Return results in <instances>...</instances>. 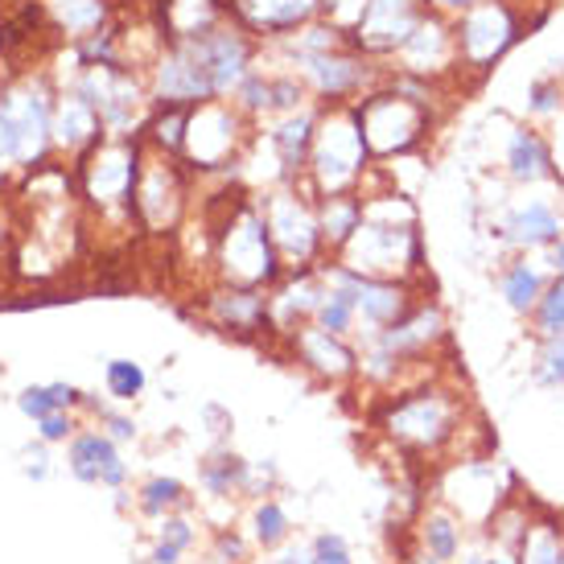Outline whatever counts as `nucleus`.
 I'll return each mask as SVG.
<instances>
[{
    "label": "nucleus",
    "mask_w": 564,
    "mask_h": 564,
    "mask_svg": "<svg viewBox=\"0 0 564 564\" xmlns=\"http://www.w3.org/2000/svg\"><path fill=\"white\" fill-rule=\"evenodd\" d=\"M338 264L376 281H404L408 272H416L424 264L416 206L400 194H362V223L343 243Z\"/></svg>",
    "instance_id": "f257e3e1"
},
{
    "label": "nucleus",
    "mask_w": 564,
    "mask_h": 564,
    "mask_svg": "<svg viewBox=\"0 0 564 564\" xmlns=\"http://www.w3.org/2000/svg\"><path fill=\"white\" fill-rule=\"evenodd\" d=\"M141 158H144L141 137H104L83 158L70 161L75 194H79V206L91 219L137 227L132 223V198H137Z\"/></svg>",
    "instance_id": "f03ea898"
},
{
    "label": "nucleus",
    "mask_w": 564,
    "mask_h": 564,
    "mask_svg": "<svg viewBox=\"0 0 564 564\" xmlns=\"http://www.w3.org/2000/svg\"><path fill=\"white\" fill-rule=\"evenodd\" d=\"M215 248L210 260L219 264L223 284H243V289H272L284 276V264L276 256V243L268 236V223L260 215V203L239 189V198L227 206L223 223H215Z\"/></svg>",
    "instance_id": "7ed1b4c3"
},
{
    "label": "nucleus",
    "mask_w": 564,
    "mask_h": 564,
    "mask_svg": "<svg viewBox=\"0 0 564 564\" xmlns=\"http://www.w3.org/2000/svg\"><path fill=\"white\" fill-rule=\"evenodd\" d=\"M367 165H371V153L362 144L355 104H334V108L317 111L314 149H310V165H305V177H301L305 186L314 189V198L359 189Z\"/></svg>",
    "instance_id": "20e7f679"
},
{
    "label": "nucleus",
    "mask_w": 564,
    "mask_h": 564,
    "mask_svg": "<svg viewBox=\"0 0 564 564\" xmlns=\"http://www.w3.org/2000/svg\"><path fill=\"white\" fill-rule=\"evenodd\" d=\"M355 120L371 158H400L408 149H416L433 124L429 104L412 99L395 83H379L371 91H362L355 99Z\"/></svg>",
    "instance_id": "39448f33"
},
{
    "label": "nucleus",
    "mask_w": 564,
    "mask_h": 564,
    "mask_svg": "<svg viewBox=\"0 0 564 564\" xmlns=\"http://www.w3.org/2000/svg\"><path fill=\"white\" fill-rule=\"evenodd\" d=\"M251 141V120L231 104V99H210L189 108L186 137L177 158L189 173H219L227 165H239L243 144Z\"/></svg>",
    "instance_id": "423d86ee"
},
{
    "label": "nucleus",
    "mask_w": 564,
    "mask_h": 564,
    "mask_svg": "<svg viewBox=\"0 0 564 564\" xmlns=\"http://www.w3.org/2000/svg\"><path fill=\"white\" fill-rule=\"evenodd\" d=\"M54 95H58V83L50 70H33L0 87V104L13 116L17 128V173H30L54 161V137H50Z\"/></svg>",
    "instance_id": "0eeeda50"
},
{
    "label": "nucleus",
    "mask_w": 564,
    "mask_h": 564,
    "mask_svg": "<svg viewBox=\"0 0 564 564\" xmlns=\"http://www.w3.org/2000/svg\"><path fill=\"white\" fill-rule=\"evenodd\" d=\"M189 198V170L177 153H161L144 144L137 198H132V223L144 236H173L186 219Z\"/></svg>",
    "instance_id": "6e6552de"
},
{
    "label": "nucleus",
    "mask_w": 564,
    "mask_h": 564,
    "mask_svg": "<svg viewBox=\"0 0 564 564\" xmlns=\"http://www.w3.org/2000/svg\"><path fill=\"white\" fill-rule=\"evenodd\" d=\"M305 194H314L305 182H281L260 198V215H264L268 236L276 243L284 268H314V260L326 251L322 227H317V206Z\"/></svg>",
    "instance_id": "1a4fd4ad"
},
{
    "label": "nucleus",
    "mask_w": 564,
    "mask_h": 564,
    "mask_svg": "<svg viewBox=\"0 0 564 564\" xmlns=\"http://www.w3.org/2000/svg\"><path fill=\"white\" fill-rule=\"evenodd\" d=\"M289 70L297 75L310 95H317L322 108H334V104H355L362 91L379 87V70L376 63L359 54V50L343 42V46H329L322 54H305L297 63H289Z\"/></svg>",
    "instance_id": "9d476101"
},
{
    "label": "nucleus",
    "mask_w": 564,
    "mask_h": 564,
    "mask_svg": "<svg viewBox=\"0 0 564 564\" xmlns=\"http://www.w3.org/2000/svg\"><path fill=\"white\" fill-rule=\"evenodd\" d=\"M523 37V21L511 9V0H482L454 17V42H457V66L466 70H490L507 50Z\"/></svg>",
    "instance_id": "9b49d317"
},
{
    "label": "nucleus",
    "mask_w": 564,
    "mask_h": 564,
    "mask_svg": "<svg viewBox=\"0 0 564 564\" xmlns=\"http://www.w3.org/2000/svg\"><path fill=\"white\" fill-rule=\"evenodd\" d=\"M429 13V0H367L359 21L350 25L346 42L376 58H395V50L408 42V33L421 25V17Z\"/></svg>",
    "instance_id": "f8f14e48"
},
{
    "label": "nucleus",
    "mask_w": 564,
    "mask_h": 564,
    "mask_svg": "<svg viewBox=\"0 0 564 564\" xmlns=\"http://www.w3.org/2000/svg\"><path fill=\"white\" fill-rule=\"evenodd\" d=\"M395 70L400 75H412V79H429L437 83L445 70L457 66V42H454V21L441 13L421 17V25L408 33V42L395 50Z\"/></svg>",
    "instance_id": "ddd939ff"
},
{
    "label": "nucleus",
    "mask_w": 564,
    "mask_h": 564,
    "mask_svg": "<svg viewBox=\"0 0 564 564\" xmlns=\"http://www.w3.org/2000/svg\"><path fill=\"white\" fill-rule=\"evenodd\" d=\"M383 429L404 445L429 449L454 433V404L441 392H412L383 412Z\"/></svg>",
    "instance_id": "4468645a"
},
{
    "label": "nucleus",
    "mask_w": 564,
    "mask_h": 564,
    "mask_svg": "<svg viewBox=\"0 0 564 564\" xmlns=\"http://www.w3.org/2000/svg\"><path fill=\"white\" fill-rule=\"evenodd\" d=\"M227 17L256 42H284L322 17V0H227Z\"/></svg>",
    "instance_id": "2eb2a0df"
},
{
    "label": "nucleus",
    "mask_w": 564,
    "mask_h": 564,
    "mask_svg": "<svg viewBox=\"0 0 564 564\" xmlns=\"http://www.w3.org/2000/svg\"><path fill=\"white\" fill-rule=\"evenodd\" d=\"M66 470L75 474L83 486H111L120 490L128 482V462L120 445L104 429H83L66 441Z\"/></svg>",
    "instance_id": "dca6fc26"
},
{
    "label": "nucleus",
    "mask_w": 564,
    "mask_h": 564,
    "mask_svg": "<svg viewBox=\"0 0 564 564\" xmlns=\"http://www.w3.org/2000/svg\"><path fill=\"white\" fill-rule=\"evenodd\" d=\"M50 137H54V153L58 158H83L95 141H104V120L99 111L83 99L70 83H58V95H54V120H50Z\"/></svg>",
    "instance_id": "f3484780"
},
{
    "label": "nucleus",
    "mask_w": 564,
    "mask_h": 564,
    "mask_svg": "<svg viewBox=\"0 0 564 564\" xmlns=\"http://www.w3.org/2000/svg\"><path fill=\"white\" fill-rule=\"evenodd\" d=\"M314 132H317V111H310V108L268 120L264 144H268V153L276 158V165H281V182H301V177H305L310 149H314Z\"/></svg>",
    "instance_id": "a211bd4d"
},
{
    "label": "nucleus",
    "mask_w": 564,
    "mask_h": 564,
    "mask_svg": "<svg viewBox=\"0 0 564 564\" xmlns=\"http://www.w3.org/2000/svg\"><path fill=\"white\" fill-rule=\"evenodd\" d=\"M206 317L227 334H256L268 329V297L264 289H243V284H219L206 293Z\"/></svg>",
    "instance_id": "6ab92c4d"
},
{
    "label": "nucleus",
    "mask_w": 564,
    "mask_h": 564,
    "mask_svg": "<svg viewBox=\"0 0 564 564\" xmlns=\"http://www.w3.org/2000/svg\"><path fill=\"white\" fill-rule=\"evenodd\" d=\"M227 17V0H158L153 4V25H158L161 42H189L203 33L219 30Z\"/></svg>",
    "instance_id": "aec40b11"
},
{
    "label": "nucleus",
    "mask_w": 564,
    "mask_h": 564,
    "mask_svg": "<svg viewBox=\"0 0 564 564\" xmlns=\"http://www.w3.org/2000/svg\"><path fill=\"white\" fill-rule=\"evenodd\" d=\"M346 281L355 289V317H362L367 326H395L404 314H412V297H408L404 281H376V276H359L343 264Z\"/></svg>",
    "instance_id": "412c9836"
},
{
    "label": "nucleus",
    "mask_w": 564,
    "mask_h": 564,
    "mask_svg": "<svg viewBox=\"0 0 564 564\" xmlns=\"http://www.w3.org/2000/svg\"><path fill=\"white\" fill-rule=\"evenodd\" d=\"M293 350L297 359L326 379H346L359 371V355L346 346L343 334H329L322 326H297L293 329Z\"/></svg>",
    "instance_id": "4be33fe9"
},
{
    "label": "nucleus",
    "mask_w": 564,
    "mask_h": 564,
    "mask_svg": "<svg viewBox=\"0 0 564 564\" xmlns=\"http://www.w3.org/2000/svg\"><path fill=\"white\" fill-rule=\"evenodd\" d=\"M507 173L516 182H544L556 177V161H552V144L535 132V128H516V137L507 144Z\"/></svg>",
    "instance_id": "5701e85b"
},
{
    "label": "nucleus",
    "mask_w": 564,
    "mask_h": 564,
    "mask_svg": "<svg viewBox=\"0 0 564 564\" xmlns=\"http://www.w3.org/2000/svg\"><path fill=\"white\" fill-rule=\"evenodd\" d=\"M362 223V194L350 189V194H326L317 198V227H322V243H326L334 256L343 251V243Z\"/></svg>",
    "instance_id": "b1692460"
},
{
    "label": "nucleus",
    "mask_w": 564,
    "mask_h": 564,
    "mask_svg": "<svg viewBox=\"0 0 564 564\" xmlns=\"http://www.w3.org/2000/svg\"><path fill=\"white\" fill-rule=\"evenodd\" d=\"M507 239L519 248H549L561 239V215L549 203H528L519 206L516 215L507 219Z\"/></svg>",
    "instance_id": "393cba45"
},
{
    "label": "nucleus",
    "mask_w": 564,
    "mask_h": 564,
    "mask_svg": "<svg viewBox=\"0 0 564 564\" xmlns=\"http://www.w3.org/2000/svg\"><path fill=\"white\" fill-rule=\"evenodd\" d=\"M83 400L87 392H79L75 383H30L17 395V408H21V416L37 424L50 412H83Z\"/></svg>",
    "instance_id": "a878e982"
},
{
    "label": "nucleus",
    "mask_w": 564,
    "mask_h": 564,
    "mask_svg": "<svg viewBox=\"0 0 564 564\" xmlns=\"http://www.w3.org/2000/svg\"><path fill=\"white\" fill-rule=\"evenodd\" d=\"M58 25H63V33L70 37V42L108 30L111 25L108 0H66L63 9H58Z\"/></svg>",
    "instance_id": "bb28decb"
},
{
    "label": "nucleus",
    "mask_w": 564,
    "mask_h": 564,
    "mask_svg": "<svg viewBox=\"0 0 564 564\" xmlns=\"http://www.w3.org/2000/svg\"><path fill=\"white\" fill-rule=\"evenodd\" d=\"M104 388H108V395L116 404H137L144 395V388H149V376H144L141 362L108 359V367H104Z\"/></svg>",
    "instance_id": "cd10ccee"
},
{
    "label": "nucleus",
    "mask_w": 564,
    "mask_h": 564,
    "mask_svg": "<svg viewBox=\"0 0 564 564\" xmlns=\"http://www.w3.org/2000/svg\"><path fill=\"white\" fill-rule=\"evenodd\" d=\"M540 272L528 264H511L507 268V276H502V297H507V305L516 310V314H528V310H535V301H540Z\"/></svg>",
    "instance_id": "c85d7f7f"
},
{
    "label": "nucleus",
    "mask_w": 564,
    "mask_h": 564,
    "mask_svg": "<svg viewBox=\"0 0 564 564\" xmlns=\"http://www.w3.org/2000/svg\"><path fill=\"white\" fill-rule=\"evenodd\" d=\"M248 482V462H239L236 454H215L203 466V486L210 495H231V486Z\"/></svg>",
    "instance_id": "c756f323"
},
{
    "label": "nucleus",
    "mask_w": 564,
    "mask_h": 564,
    "mask_svg": "<svg viewBox=\"0 0 564 564\" xmlns=\"http://www.w3.org/2000/svg\"><path fill=\"white\" fill-rule=\"evenodd\" d=\"M186 502V486L177 482V478H149L141 486V511L153 519H165V511L173 507H182Z\"/></svg>",
    "instance_id": "7c9ffc66"
},
{
    "label": "nucleus",
    "mask_w": 564,
    "mask_h": 564,
    "mask_svg": "<svg viewBox=\"0 0 564 564\" xmlns=\"http://www.w3.org/2000/svg\"><path fill=\"white\" fill-rule=\"evenodd\" d=\"M194 544V528H189L186 519H165L158 532V544H153V564H177L182 561V552Z\"/></svg>",
    "instance_id": "2f4dec72"
},
{
    "label": "nucleus",
    "mask_w": 564,
    "mask_h": 564,
    "mask_svg": "<svg viewBox=\"0 0 564 564\" xmlns=\"http://www.w3.org/2000/svg\"><path fill=\"white\" fill-rule=\"evenodd\" d=\"M535 326L544 338H564V276H556L549 293L535 301Z\"/></svg>",
    "instance_id": "473e14b6"
},
{
    "label": "nucleus",
    "mask_w": 564,
    "mask_h": 564,
    "mask_svg": "<svg viewBox=\"0 0 564 564\" xmlns=\"http://www.w3.org/2000/svg\"><path fill=\"white\" fill-rule=\"evenodd\" d=\"M251 523H256V540H260L264 549L268 544H281L284 535H289V516H284L281 502H260Z\"/></svg>",
    "instance_id": "72a5a7b5"
},
{
    "label": "nucleus",
    "mask_w": 564,
    "mask_h": 564,
    "mask_svg": "<svg viewBox=\"0 0 564 564\" xmlns=\"http://www.w3.org/2000/svg\"><path fill=\"white\" fill-rule=\"evenodd\" d=\"M424 544H429V556L437 564L445 561H454V552H457V532H454V523L449 519H429V528H424Z\"/></svg>",
    "instance_id": "f704fd0d"
},
{
    "label": "nucleus",
    "mask_w": 564,
    "mask_h": 564,
    "mask_svg": "<svg viewBox=\"0 0 564 564\" xmlns=\"http://www.w3.org/2000/svg\"><path fill=\"white\" fill-rule=\"evenodd\" d=\"M75 433H79L75 412H50V416L37 421V441H46V445H66Z\"/></svg>",
    "instance_id": "c9c22d12"
},
{
    "label": "nucleus",
    "mask_w": 564,
    "mask_h": 564,
    "mask_svg": "<svg viewBox=\"0 0 564 564\" xmlns=\"http://www.w3.org/2000/svg\"><path fill=\"white\" fill-rule=\"evenodd\" d=\"M528 108L532 116H556L561 111V83L552 79H540L528 87Z\"/></svg>",
    "instance_id": "e433bc0d"
},
{
    "label": "nucleus",
    "mask_w": 564,
    "mask_h": 564,
    "mask_svg": "<svg viewBox=\"0 0 564 564\" xmlns=\"http://www.w3.org/2000/svg\"><path fill=\"white\" fill-rule=\"evenodd\" d=\"M310 564H355V561H350V549H346L343 535H317Z\"/></svg>",
    "instance_id": "4c0bfd02"
},
{
    "label": "nucleus",
    "mask_w": 564,
    "mask_h": 564,
    "mask_svg": "<svg viewBox=\"0 0 564 564\" xmlns=\"http://www.w3.org/2000/svg\"><path fill=\"white\" fill-rule=\"evenodd\" d=\"M362 4H367V0H322V17L334 21L343 33H350V25H355L362 13Z\"/></svg>",
    "instance_id": "58836bf2"
},
{
    "label": "nucleus",
    "mask_w": 564,
    "mask_h": 564,
    "mask_svg": "<svg viewBox=\"0 0 564 564\" xmlns=\"http://www.w3.org/2000/svg\"><path fill=\"white\" fill-rule=\"evenodd\" d=\"M21 470H25V478H33V482H46L50 478V445L46 441H37V445H25V449H21Z\"/></svg>",
    "instance_id": "ea45409f"
},
{
    "label": "nucleus",
    "mask_w": 564,
    "mask_h": 564,
    "mask_svg": "<svg viewBox=\"0 0 564 564\" xmlns=\"http://www.w3.org/2000/svg\"><path fill=\"white\" fill-rule=\"evenodd\" d=\"M540 379L544 383H564V338H549V350L540 359Z\"/></svg>",
    "instance_id": "a19ab883"
},
{
    "label": "nucleus",
    "mask_w": 564,
    "mask_h": 564,
    "mask_svg": "<svg viewBox=\"0 0 564 564\" xmlns=\"http://www.w3.org/2000/svg\"><path fill=\"white\" fill-rule=\"evenodd\" d=\"M474 4H482V0H429V9L441 17H462L466 9H474Z\"/></svg>",
    "instance_id": "79ce46f5"
},
{
    "label": "nucleus",
    "mask_w": 564,
    "mask_h": 564,
    "mask_svg": "<svg viewBox=\"0 0 564 564\" xmlns=\"http://www.w3.org/2000/svg\"><path fill=\"white\" fill-rule=\"evenodd\" d=\"M549 264L556 276H564V239H556V243H549Z\"/></svg>",
    "instance_id": "37998d69"
},
{
    "label": "nucleus",
    "mask_w": 564,
    "mask_h": 564,
    "mask_svg": "<svg viewBox=\"0 0 564 564\" xmlns=\"http://www.w3.org/2000/svg\"><path fill=\"white\" fill-rule=\"evenodd\" d=\"M268 564H310V556H301V552H284V556H276V561Z\"/></svg>",
    "instance_id": "c03bdc74"
},
{
    "label": "nucleus",
    "mask_w": 564,
    "mask_h": 564,
    "mask_svg": "<svg viewBox=\"0 0 564 564\" xmlns=\"http://www.w3.org/2000/svg\"><path fill=\"white\" fill-rule=\"evenodd\" d=\"M470 564H507V561H470Z\"/></svg>",
    "instance_id": "a18cd8bd"
}]
</instances>
